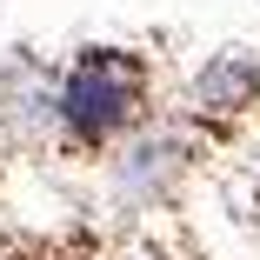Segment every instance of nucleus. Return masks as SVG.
<instances>
[{
  "mask_svg": "<svg viewBox=\"0 0 260 260\" xmlns=\"http://www.w3.org/2000/svg\"><path fill=\"white\" fill-rule=\"evenodd\" d=\"M134 107H140V67L127 54H87L60 87V114H67V127L80 140L120 134L134 120Z\"/></svg>",
  "mask_w": 260,
  "mask_h": 260,
  "instance_id": "f257e3e1",
  "label": "nucleus"
},
{
  "mask_svg": "<svg viewBox=\"0 0 260 260\" xmlns=\"http://www.w3.org/2000/svg\"><path fill=\"white\" fill-rule=\"evenodd\" d=\"M253 87H260V74H253L247 60H220L214 74L200 80V107H214V114H234V107H247V100H253Z\"/></svg>",
  "mask_w": 260,
  "mask_h": 260,
  "instance_id": "f03ea898",
  "label": "nucleus"
}]
</instances>
